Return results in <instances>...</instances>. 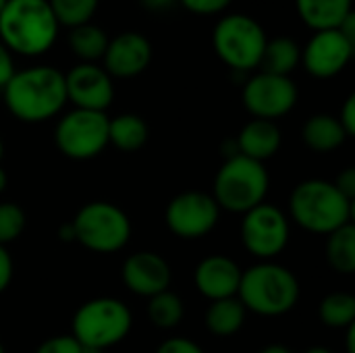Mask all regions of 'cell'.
<instances>
[{
	"instance_id": "836d02e7",
	"label": "cell",
	"mask_w": 355,
	"mask_h": 353,
	"mask_svg": "<svg viewBox=\"0 0 355 353\" xmlns=\"http://www.w3.org/2000/svg\"><path fill=\"white\" fill-rule=\"evenodd\" d=\"M335 183V187L347 198V200H352L354 202L355 198V169L354 166H347L345 171H341L339 175H337V179L333 181Z\"/></svg>"
},
{
	"instance_id": "8fae6325",
	"label": "cell",
	"mask_w": 355,
	"mask_h": 353,
	"mask_svg": "<svg viewBox=\"0 0 355 353\" xmlns=\"http://www.w3.org/2000/svg\"><path fill=\"white\" fill-rule=\"evenodd\" d=\"M220 218V208L212 193L183 191L175 196L164 210L166 229L179 239H202L214 231Z\"/></svg>"
},
{
	"instance_id": "b9f144b4",
	"label": "cell",
	"mask_w": 355,
	"mask_h": 353,
	"mask_svg": "<svg viewBox=\"0 0 355 353\" xmlns=\"http://www.w3.org/2000/svg\"><path fill=\"white\" fill-rule=\"evenodd\" d=\"M306 353H333L329 347H324V345H314V347H310V350H306Z\"/></svg>"
},
{
	"instance_id": "f546056e",
	"label": "cell",
	"mask_w": 355,
	"mask_h": 353,
	"mask_svg": "<svg viewBox=\"0 0 355 353\" xmlns=\"http://www.w3.org/2000/svg\"><path fill=\"white\" fill-rule=\"evenodd\" d=\"M33 353H81V345L73 335H56L40 343Z\"/></svg>"
},
{
	"instance_id": "ba28073f",
	"label": "cell",
	"mask_w": 355,
	"mask_h": 353,
	"mask_svg": "<svg viewBox=\"0 0 355 353\" xmlns=\"http://www.w3.org/2000/svg\"><path fill=\"white\" fill-rule=\"evenodd\" d=\"M268 37L262 25L248 15L223 17L212 33L216 56L233 69V73H250L260 67Z\"/></svg>"
},
{
	"instance_id": "44dd1931",
	"label": "cell",
	"mask_w": 355,
	"mask_h": 353,
	"mask_svg": "<svg viewBox=\"0 0 355 353\" xmlns=\"http://www.w3.org/2000/svg\"><path fill=\"white\" fill-rule=\"evenodd\" d=\"M245 318H248V310L243 308V304L235 295V298L210 302L206 316H204V322H206V329L214 337L227 339V337L237 335L243 329Z\"/></svg>"
},
{
	"instance_id": "6da1fadb",
	"label": "cell",
	"mask_w": 355,
	"mask_h": 353,
	"mask_svg": "<svg viewBox=\"0 0 355 353\" xmlns=\"http://www.w3.org/2000/svg\"><path fill=\"white\" fill-rule=\"evenodd\" d=\"M2 92L8 112L23 123L50 121L67 104L64 73L48 64L15 71Z\"/></svg>"
},
{
	"instance_id": "5bb4252c",
	"label": "cell",
	"mask_w": 355,
	"mask_h": 353,
	"mask_svg": "<svg viewBox=\"0 0 355 353\" xmlns=\"http://www.w3.org/2000/svg\"><path fill=\"white\" fill-rule=\"evenodd\" d=\"M354 48V42H349L339 29L314 31L306 50H302V62L312 77L331 79L349 64Z\"/></svg>"
},
{
	"instance_id": "484cf974",
	"label": "cell",
	"mask_w": 355,
	"mask_h": 353,
	"mask_svg": "<svg viewBox=\"0 0 355 353\" xmlns=\"http://www.w3.org/2000/svg\"><path fill=\"white\" fill-rule=\"evenodd\" d=\"M183 316H185L183 300L177 293H173L171 289H166L158 295H152L148 300V318L154 327H158L162 331H171V329L179 327Z\"/></svg>"
},
{
	"instance_id": "83f0119b",
	"label": "cell",
	"mask_w": 355,
	"mask_h": 353,
	"mask_svg": "<svg viewBox=\"0 0 355 353\" xmlns=\"http://www.w3.org/2000/svg\"><path fill=\"white\" fill-rule=\"evenodd\" d=\"M100 0H48L58 25L62 27H79L92 21L98 10Z\"/></svg>"
},
{
	"instance_id": "cb8c5ba5",
	"label": "cell",
	"mask_w": 355,
	"mask_h": 353,
	"mask_svg": "<svg viewBox=\"0 0 355 353\" xmlns=\"http://www.w3.org/2000/svg\"><path fill=\"white\" fill-rule=\"evenodd\" d=\"M69 48L81 62H96L104 56L108 48V35L102 27L94 23H85L71 29Z\"/></svg>"
},
{
	"instance_id": "f6af8a7d",
	"label": "cell",
	"mask_w": 355,
	"mask_h": 353,
	"mask_svg": "<svg viewBox=\"0 0 355 353\" xmlns=\"http://www.w3.org/2000/svg\"><path fill=\"white\" fill-rule=\"evenodd\" d=\"M4 4H6V0H0V12H2V8H4Z\"/></svg>"
},
{
	"instance_id": "8d00e7d4",
	"label": "cell",
	"mask_w": 355,
	"mask_h": 353,
	"mask_svg": "<svg viewBox=\"0 0 355 353\" xmlns=\"http://www.w3.org/2000/svg\"><path fill=\"white\" fill-rule=\"evenodd\" d=\"M337 29H339V31H341V33H343V35H345L349 42H354L355 44V12L354 10H352V12H349V15H347V17L341 21V25H339Z\"/></svg>"
},
{
	"instance_id": "30bf717a",
	"label": "cell",
	"mask_w": 355,
	"mask_h": 353,
	"mask_svg": "<svg viewBox=\"0 0 355 353\" xmlns=\"http://www.w3.org/2000/svg\"><path fill=\"white\" fill-rule=\"evenodd\" d=\"M239 233L248 254L260 262H272L279 254H283L291 237L287 214L266 202L243 214Z\"/></svg>"
},
{
	"instance_id": "4dcf8cb0",
	"label": "cell",
	"mask_w": 355,
	"mask_h": 353,
	"mask_svg": "<svg viewBox=\"0 0 355 353\" xmlns=\"http://www.w3.org/2000/svg\"><path fill=\"white\" fill-rule=\"evenodd\" d=\"M233 0H179V4H183L193 15H218Z\"/></svg>"
},
{
	"instance_id": "277c9868",
	"label": "cell",
	"mask_w": 355,
	"mask_h": 353,
	"mask_svg": "<svg viewBox=\"0 0 355 353\" xmlns=\"http://www.w3.org/2000/svg\"><path fill=\"white\" fill-rule=\"evenodd\" d=\"M297 277L277 262H258L241 273L237 300L248 312L258 316H283L300 302Z\"/></svg>"
},
{
	"instance_id": "f1b7e54d",
	"label": "cell",
	"mask_w": 355,
	"mask_h": 353,
	"mask_svg": "<svg viewBox=\"0 0 355 353\" xmlns=\"http://www.w3.org/2000/svg\"><path fill=\"white\" fill-rule=\"evenodd\" d=\"M27 216L25 210L15 202H2L0 204V246H8L15 239H19L25 231Z\"/></svg>"
},
{
	"instance_id": "1f68e13d",
	"label": "cell",
	"mask_w": 355,
	"mask_h": 353,
	"mask_svg": "<svg viewBox=\"0 0 355 353\" xmlns=\"http://www.w3.org/2000/svg\"><path fill=\"white\" fill-rule=\"evenodd\" d=\"M156 353H206L196 341L185 337H171L158 345Z\"/></svg>"
},
{
	"instance_id": "f35d334b",
	"label": "cell",
	"mask_w": 355,
	"mask_h": 353,
	"mask_svg": "<svg viewBox=\"0 0 355 353\" xmlns=\"http://www.w3.org/2000/svg\"><path fill=\"white\" fill-rule=\"evenodd\" d=\"M258 353H293V350H289L283 343H270V345H264Z\"/></svg>"
},
{
	"instance_id": "7402d4cb",
	"label": "cell",
	"mask_w": 355,
	"mask_h": 353,
	"mask_svg": "<svg viewBox=\"0 0 355 353\" xmlns=\"http://www.w3.org/2000/svg\"><path fill=\"white\" fill-rule=\"evenodd\" d=\"M150 135L148 123L133 112L119 114L108 119V146H114L121 152H137L146 146Z\"/></svg>"
},
{
	"instance_id": "e0dca14e",
	"label": "cell",
	"mask_w": 355,
	"mask_h": 353,
	"mask_svg": "<svg viewBox=\"0 0 355 353\" xmlns=\"http://www.w3.org/2000/svg\"><path fill=\"white\" fill-rule=\"evenodd\" d=\"M241 268L239 264L223 254L206 256L200 260L193 273L196 289L210 302L235 298L239 283H241Z\"/></svg>"
},
{
	"instance_id": "d6986e66",
	"label": "cell",
	"mask_w": 355,
	"mask_h": 353,
	"mask_svg": "<svg viewBox=\"0 0 355 353\" xmlns=\"http://www.w3.org/2000/svg\"><path fill=\"white\" fill-rule=\"evenodd\" d=\"M300 19L314 31L337 29L354 10V0H295Z\"/></svg>"
},
{
	"instance_id": "7c38bea8",
	"label": "cell",
	"mask_w": 355,
	"mask_h": 353,
	"mask_svg": "<svg viewBox=\"0 0 355 353\" xmlns=\"http://www.w3.org/2000/svg\"><path fill=\"white\" fill-rule=\"evenodd\" d=\"M297 104V85L291 77L256 73L243 85V106L254 119L277 121Z\"/></svg>"
},
{
	"instance_id": "d590c367",
	"label": "cell",
	"mask_w": 355,
	"mask_h": 353,
	"mask_svg": "<svg viewBox=\"0 0 355 353\" xmlns=\"http://www.w3.org/2000/svg\"><path fill=\"white\" fill-rule=\"evenodd\" d=\"M12 275H15V264H12V258L10 254L6 252L4 246H0V293H4L12 281Z\"/></svg>"
},
{
	"instance_id": "4fadbf2b",
	"label": "cell",
	"mask_w": 355,
	"mask_h": 353,
	"mask_svg": "<svg viewBox=\"0 0 355 353\" xmlns=\"http://www.w3.org/2000/svg\"><path fill=\"white\" fill-rule=\"evenodd\" d=\"M67 102L75 108L106 112L114 100L112 77L96 62H79L69 73H64Z\"/></svg>"
},
{
	"instance_id": "9a60e30c",
	"label": "cell",
	"mask_w": 355,
	"mask_h": 353,
	"mask_svg": "<svg viewBox=\"0 0 355 353\" xmlns=\"http://www.w3.org/2000/svg\"><path fill=\"white\" fill-rule=\"evenodd\" d=\"M121 279L125 287L141 298H152L168 289L173 281L171 264L156 252L141 250L131 254L121 268Z\"/></svg>"
},
{
	"instance_id": "ee69618b",
	"label": "cell",
	"mask_w": 355,
	"mask_h": 353,
	"mask_svg": "<svg viewBox=\"0 0 355 353\" xmlns=\"http://www.w3.org/2000/svg\"><path fill=\"white\" fill-rule=\"evenodd\" d=\"M2 156H4V144H2V137H0V160H2Z\"/></svg>"
},
{
	"instance_id": "8992f818",
	"label": "cell",
	"mask_w": 355,
	"mask_h": 353,
	"mask_svg": "<svg viewBox=\"0 0 355 353\" xmlns=\"http://www.w3.org/2000/svg\"><path fill=\"white\" fill-rule=\"evenodd\" d=\"M133 327L131 310L116 298H94L77 308L71 320L73 337L81 347L104 352L127 339Z\"/></svg>"
},
{
	"instance_id": "4316f807",
	"label": "cell",
	"mask_w": 355,
	"mask_h": 353,
	"mask_svg": "<svg viewBox=\"0 0 355 353\" xmlns=\"http://www.w3.org/2000/svg\"><path fill=\"white\" fill-rule=\"evenodd\" d=\"M318 318L331 329H347L355 325V298L345 291H335L318 304Z\"/></svg>"
},
{
	"instance_id": "ffe728a7",
	"label": "cell",
	"mask_w": 355,
	"mask_h": 353,
	"mask_svg": "<svg viewBox=\"0 0 355 353\" xmlns=\"http://www.w3.org/2000/svg\"><path fill=\"white\" fill-rule=\"evenodd\" d=\"M304 144L318 154H329L337 148H341L347 139V133L343 131L341 123L333 114H314L306 121L302 129Z\"/></svg>"
},
{
	"instance_id": "d6a6232c",
	"label": "cell",
	"mask_w": 355,
	"mask_h": 353,
	"mask_svg": "<svg viewBox=\"0 0 355 353\" xmlns=\"http://www.w3.org/2000/svg\"><path fill=\"white\" fill-rule=\"evenodd\" d=\"M337 121L341 123V127H343V131L347 133V137H354L355 135V96L354 94L345 100V104H343L341 114L337 117Z\"/></svg>"
},
{
	"instance_id": "7a4b0ae2",
	"label": "cell",
	"mask_w": 355,
	"mask_h": 353,
	"mask_svg": "<svg viewBox=\"0 0 355 353\" xmlns=\"http://www.w3.org/2000/svg\"><path fill=\"white\" fill-rule=\"evenodd\" d=\"M58 27L48 0H6L0 12V42L23 56L46 54L58 37Z\"/></svg>"
},
{
	"instance_id": "603a6c76",
	"label": "cell",
	"mask_w": 355,
	"mask_h": 353,
	"mask_svg": "<svg viewBox=\"0 0 355 353\" xmlns=\"http://www.w3.org/2000/svg\"><path fill=\"white\" fill-rule=\"evenodd\" d=\"M300 62H302V48L297 46V42L281 35V37H272L266 42L260 69L264 73L289 77V73L295 71Z\"/></svg>"
},
{
	"instance_id": "74e56055",
	"label": "cell",
	"mask_w": 355,
	"mask_h": 353,
	"mask_svg": "<svg viewBox=\"0 0 355 353\" xmlns=\"http://www.w3.org/2000/svg\"><path fill=\"white\" fill-rule=\"evenodd\" d=\"M179 0H141V4L152 10V12H162V10H168L171 6H175Z\"/></svg>"
},
{
	"instance_id": "3957f363",
	"label": "cell",
	"mask_w": 355,
	"mask_h": 353,
	"mask_svg": "<svg viewBox=\"0 0 355 353\" xmlns=\"http://www.w3.org/2000/svg\"><path fill=\"white\" fill-rule=\"evenodd\" d=\"M291 218L308 233L331 235L352 223L354 202L347 200L333 181L306 179L289 196Z\"/></svg>"
},
{
	"instance_id": "5b68a950",
	"label": "cell",
	"mask_w": 355,
	"mask_h": 353,
	"mask_svg": "<svg viewBox=\"0 0 355 353\" xmlns=\"http://www.w3.org/2000/svg\"><path fill=\"white\" fill-rule=\"evenodd\" d=\"M270 177L264 162L248 156H229L214 177L212 198L220 210L245 214L248 210L266 202Z\"/></svg>"
},
{
	"instance_id": "ac0fdd59",
	"label": "cell",
	"mask_w": 355,
	"mask_h": 353,
	"mask_svg": "<svg viewBox=\"0 0 355 353\" xmlns=\"http://www.w3.org/2000/svg\"><path fill=\"white\" fill-rule=\"evenodd\" d=\"M281 141L283 137L277 123L264 119H252L248 125H243L235 139L237 152L258 162H266L268 158H272L279 152Z\"/></svg>"
},
{
	"instance_id": "7bdbcfd3",
	"label": "cell",
	"mask_w": 355,
	"mask_h": 353,
	"mask_svg": "<svg viewBox=\"0 0 355 353\" xmlns=\"http://www.w3.org/2000/svg\"><path fill=\"white\" fill-rule=\"evenodd\" d=\"M81 353H104V352H98V350H89V347H81Z\"/></svg>"
},
{
	"instance_id": "bcb514c9",
	"label": "cell",
	"mask_w": 355,
	"mask_h": 353,
	"mask_svg": "<svg viewBox=\"0 0 355 353\" xmlns=\"http://www.w3.org/2000/svg\"><path fill=\"white\" fill-rule=\"evenodd\" d=\"M0 353H6V350H4V345H2V341H0Z\"/></svg>"
},
{
	"instance_id": "e575fe53",
	"label": "cell",
	"mask_w": 355,
	"mask_h": 353,
	"mask_svg": "<svg viewBox=\"0 0 355 353\" xmlns=\"http://www.w3.org/2000/svg\"><path fill=\"white\" fill-rule=\"evenodd\" d=\"M12 75H15L12 52L0 42V89H4V85L12 79Z\"/></svg>"
},
{
	"instance_id": "9c48e42d",
	"label": "cell",
	"mask_w": 355,
	"mask_h": 353,
	"mask_svg": "<svg viewBox=\"0 0 355 353\" xmlns=\"http://www.w3.org/2000/svg\"><path fill=\"white\" fill-rule=\"evenodd\" d=\"M54 144L58 152L71 160H92L108 146V117L106 112L73 108L62 114L54 129Z\"/></svg>"
},
{
	"instance_id": "ab89813d",
	"label": "cell",
	"mask_w": 355,
	"mask_h": 353,
	"mask_svg": "<svg viewBox=\"0 0 355 353\" xmlns=\"http://www.w3.org/2000/svg\"><path fill=\"white\" fill-rule=\"evenodd\" d=\"M347 331V335H345V352L347 353H355V325H352V327H347L345 329Z\"/></svg>"
},
{
	"instance_id": "52a82bcc",
	"label": "cell",
	"mask_w": 355,
	"mask_h": 353,
	"mask_svg": "<svg viewBox=\"0 0 355 353\" xmlns=\"http://www.w3.org/2000/svg\"><path fill=\"white\" fill-rule=\"evenodd\" d=\"M73 237L94 254L121 252L133 233L131 218L112 202L94 200L81 206L71 221Z\"/></svg>"
},
{
	"instance_id": "2e32d148",
	"label": "cell",
	"mask_w": 355,
	"mask_h": 353,
	"mask_svg": "<svg viewBox=\"0 0 355 353\" xmlns=\"http://www.w3.org/2000/svg\"><path fill=\"white\" fill-rule=\"evenodd\" d=\"M104 71L110 77L131 79L144 73L152 60V44L137 31H125L108 40V48L102 56Z\"/></svg>"
},
{
	"instance_id": "60d3db41",
	"label": "cell",
	"mask_w": 355,
	"mask_h": 353,
	"mask_svg": "<svg viewBox=\"0 0 355 353\" xmlns=\"http://www.w3.org/2000/svg\"><path fill=\"white\" fill-rule=\"evenodd\" d=\"M6 185H8V175H6V171L0 166V193L6 189Z\"/></svg>"
},
{
	"instance_id": "d4e9b609",
	"label": "cell",
	"mask_w": 355,
	"mask_h": 353,
	"mask_svg": "<svg viewBox=\"0 0 355 353\" xmlns=\"http://www.w3.org/2000/svg\"><path fill=\"white\" fill-rule=\"evenodd\" d=\"M327 260L339 275L355 273V227L349 223L327 235Z\"/></svg>"
}]
</instances>
